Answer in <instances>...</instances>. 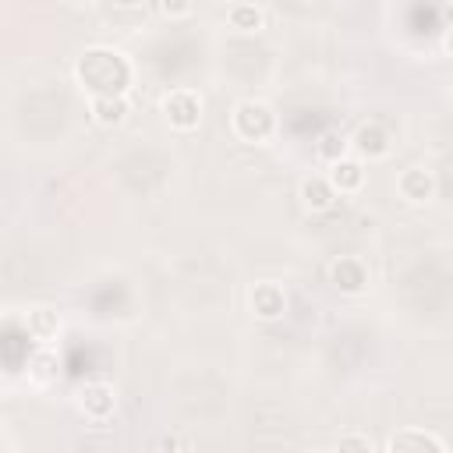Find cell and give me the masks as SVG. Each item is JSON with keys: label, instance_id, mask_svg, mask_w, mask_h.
I'll use <instances>...</instances> for the list:
<instances>
[{"label": "cell", "instance_id": "obj_15", "mask_svg": "<svg viewBox=\"0 0 453 453\" xmlns=\"http://www.w3.org/2000/svg\"><path fill=\"white\" fill-rule=\"evenodd\" d=\"M32 319H35V326H39L42 333H57V319H53V315H50L46 308H39V311H35Z\"/></svg>", "mask_w": 453, "mask_h": 453}, {"label": "cell", "instance_id": "obj_14", "mask_svg": "<svg viewBox=\"0 0 453 453\" xmlns=\"http://www.w3.org/2000/svg\"><path fill=\"white\" fill-rule=\"evenodd\" d=\"M343 149H347V142H343V138H336V134H326V138L319 142V156H326L329 163H333V159H340V156H343Z\"/></svg>", "mask_w": 453, "mask_h": 453}, {"label": "cell", "instance_id": "obj_6", "mask_svg": "<svg viewBox=\"0 0 453 453\" xmlns=\"http://www.w3.org/2000/svg\"><path fill=\"white\" fill-rule=\"evenodd\" d=\"M329 273H333V283L347 294H357L368 287V269L361 265V258H340V262H333Z\"/></svg>", "mask_w": 453, "mask_h": 453}, {"label": "cell", "instance_id": "obj_12", "mask_svg": "<svg viewBox=\"0 0 453 453\" xmlns=\"http://www.w3.org/2000/svg\"><path fill=\"white\" fill-rule=\"evenodd\" d=\"M81 407H85V414H92V418H106V414H113V389L110 386H85L81 389Z\"/></svg>", "mask_w": 453, "mask_h": 453}, {"label": "cell", "instance_id": "obj_7", "mask_svg": "<svg viewBox=\"0 0 453 453\" xmlns=\"http://www.w3.org/2000/svg\"><path fill=\"white\" fill-rule=\"evenodd\" d=\"M350 145H354L361 156H368V159H379V156H386V152H389V134H386L379 124H361V127L354 131Z\"/></svg>", "mask_w": 453, "mask_h": 453}, {"label": "cell", "instance_id": "obj_10", "mask_svg": "<svg viewBox=\"0 0 453 453\" xmlns=\"http://www.w3.org/2000/svg\"><path fill=\"white\" fill-rule=\"evenodd\" d=\"M301 198H304V205H308V209L322 212V209H329V205H333L336 191H333V184H329L326 177H308V180L301 184Z\"/></svg>", "mask_w": 453, "mask_h": 453}, {"label": "cell", "instance_id": "obj_2", "mask_svg": "<svg viewBox=\"0 0 453 453\" xmlns=\"http://www.w3.org/2000/svg\"><path fill=\"white\" fill-rule=\"evenodd\" d=\"M230 120H234L237 138H244V142H265V138L273 134V127H276L273 110H269L265 103H255V99L237 103V110H234Z\"/></svg>", "mask_w": 453, "mask_h": 453}, {"label": "cell", "instance_id": "obj_19", "mask_svg": "<svg viewBox=\"0 0 453 453\" xmlns=\"http://www.w3.org/2000/svg\"><path fill=\"white\" fill-rule=\"evenodd\" d=\"M74 4H92V0H74Z\"/></svg>", "mask_w": 453, "mask_h": 453}, {"label": "cell", "instance_id": "obj_18", "mask_svg": "<svg viewBox=\"0 0 453 453\" xmlns=\"http://www.w3.org/2000/svg\"><path fill=\"white\" fill-rule=\"evenodd\" d=\"M117 4H120V7H134L138 0H117Z\"/></svg>", "mask_w": 453, "mask_h": 453}, {"label": "cell", "instance_id": "obj_9", "mask_svg": "<svg viewBox=\"0 0 453 453\" xmlns=\"http://www.w3.org/2000/svg\"><path fill=\"white\" fill-rule=\"evenodd\" d=\"M326 180L333 184V191H357L361 180H365V173H361V163H357V159H343V156H340V159H333Z\"/></svg>", "mask_w": 453, "mask_h": 453}, {"label": "cell", "instance_id": "obj_4", "mask_svg": "<svg viewBox=\"0 0 453 453\" xmlns=\"http://www.w3.org/2000/svg\"><path fill=\"white\" fill-rule=\"evenodd\" d=\"M386 449H393V453H446V442L439 439V435H432V432H421V428H403V432H396L389 442H386Z\"/></svg>", "mask_w": 453, "mask_h": 453}, {"label": "cell", "instance_id": "obj_3", "mask_svg": "<svg viewBox=\"0 0 453 453\" xmlns=\"http://www.w3.org/2000/svg\"><path fill=\"white\" fill-rule=\"evenodd\" d=\"M163 113L177 131H191L202 120V99L191 88H173L170 96H163Z\"/></svg>", "mask_w": 453, "mask_h": 453}, {"label": "cell", "instance_id": "obj_11", "mask_svg": "<svg viewBox=\"0 0 453 453\" xmlns=\"http://www.w3.org/2000/svg\"><path fill=\"white\" fill-rule=\"evenodd\" d=\"M127 113V99L124 96H92V117L99 124H120Z\"/></svg>", "mask_w": 453, "mask_h": 453}, {"label": "cell", "instance_id": "obj_13", "mask_svg": "<svg viewBox=\"0 0 453 453\" xmlns=\"http://www.w3.org/2000/svg\"><path fill=\"white\" fill-rule=\"evenodd\" d=\"M226 18H230V25L234 28H241V32H255V28H262V11L255 7V4H248V0H237V4H230V11H226Z\"/></svg>", "mask_w": 453, "mask_h": 453}, {"label": "cell", "instance_id": "obj_5", "mask_svg": "<svg viewBox=\"0 0 453 453\" xmlns=\"http://www.w3.org/2000/svg\"><path fill=\"white\" fill-rule=\"evenodd\" d=\"M396 188H400V195H403L407 202H428L432 191H435L428 170H421V166H407V170L396 177Z\"/></svg>", "mask_w": 453, "mask_h": 453}, {"label": "cell", "instance_id": "obj_1", "mask_svg": "<svg viewBox=\"0 0 453 453\" xmlns=\"http://www.w3.org/2000/svg\"><path fill=\"white\" fill-rule=\"evenodd\" d=\"M74 71H78V81L88 96H124V88L131 81L127 60L117 50H103V46L81 53Z\"/></svg>", "mask_w": 453, "mask_h": 453}, {"label": "cell", "instance_id": "obj_16", "mask_svg": "<svg viewBox=\"0 0 453 453\" xmlns=\"http://www.w3.org/2000/svg\"><path fill=\"white\" fill-rule=\"evenodd\" d=\"M340 449H372V442L361 435H347V439H340Z\"/></svg>", "mask_w": 453, "mask_h": 453}, {"label": "cell", "instance_id": "obj_8", "mask_svg": "<svg viewBox=\"0 0 453 453\" xmlns=\"http://www.w3.org/2000/svg\"><path fill=\"white\" fill-rule=\"evenodd\" d=\"M283 304H287V297H283V290H280L276 283H258V287L251 290V308H255L258 319H276V315H283Z\"/></svg>", "mask_w": 453, "mask_h": 453}, {"label": "cell", "instance_id": "obj_17", "mask_svg": "<svg viewBox=\"0 0 453 453\" xmlns=\"http://www.w3.org/2000/svg\"><path fill=\"white\" fill-rule=\"evenodd\" d=\"M163 11H166V14H188L191 4H188V0H163Z\"/></svg>", "mask_w": 453, "mask_h": 453}]
</instances>
